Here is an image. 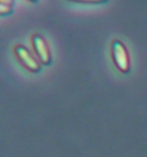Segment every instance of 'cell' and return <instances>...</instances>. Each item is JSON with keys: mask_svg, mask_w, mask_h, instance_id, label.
Instances as JSON below:
<instances>
[{"mask_svg": "<svg viewBox=\"0 0 147 157\" xmlns=\"http://www.w3.org/2000/svg\"><path fill=\"white\" fill-rule=\"evenodd\" d=\"M31 44H33L34 52H35L39 63L48 65L51 63V52H50V47L47 42L44 40V38L41 36L39 34H34L31 35Z\"/></svg>", "mask_w": 147, "mask_h": 157, "instance_id": "3", "label": "cell"}, {"mask_svg": "<svg viewBox=\"0 0 147 157\" xmlns=\"http://www.w3.org/2000/svg\"><path fill=\"white\" fill-rule=\"evenodd\" d=\"M70 2L76 3H87V4H95V3H103L105 0H70Z\"/></svg>", "mask_w": 147, "mask_h": 157, "instance_id": "5", "label": "cell"}, {"mask_svg": "<svg viewBox=\"0 0 147 157\" xmlns=\"http://www.w3.org/2000/svg\"><path fill=\"white\" fill-rule=\"evenodd\" d=\"M30 2H37V0H30Z\"/></svg>", "mask_w": 147, "mask_h": 157, "instance_id": "7", "label": "cell"}, {"mask_svg": "<svg viewBox=\"0 0 147 157\" xmlns=\"http://www.w3.org/2000/svg\"><path fill=\"white\" fill-rule=\"evenodd\" d=\"M12 12V4L0 3V16H7Z\"/></svg>", "mask_w": 147, "mask_h": 157, "instance_id": "4", "label": "cell"}, {"mask_svg": "<svg viewBox=\"0 0 147 157\" xmlns=\"http://www.w3.org/2000/svg\"><path fill=\"white\" fill-rule=\"evenodd\" d=\"M111 53H112V60H113L116 68L121 73H128L130 70V56H129L128 48L120 40L112 42Z\"/></svg>", "mask_w": 147, "mask_h": 157, "instance_id": "1", "label": "cell"}, {"mask_svg": "<svg viewBox=\"0 0 147 157\" xmlns=\"http://www.w3.org/2000/svg\"><path fill=\"white\" fill-rule=\"evenodd\" d=\"M13 52H14L16 59L18 60V63L24 66L25 69H27L29 71H33V73H38L41 70V63H39V60L37 57H34L31 52L26 47L17 44L13 48Z\"/></svg>", "mask_w": 147, "mask_h": 157, "instance_id": "2", "label": "cell"}, {"mask_svg": "<svg viewBox=\"0 0 147 157\" xmlns=\"http://www.w3.org/2000/svg\"><path fill=\"white\" fill-rule=\"evenodd\" d=\"M0 3H5V4H12V0H0Z\"/></svg>", "mask_w": 147, "mask_h": 157, "instance_id": "6", "label": "cell"}]
</instances>
